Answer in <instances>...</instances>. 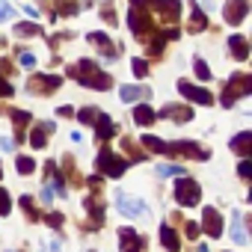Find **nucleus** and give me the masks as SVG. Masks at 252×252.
Masks as SVG:
<instances>
[{"label":"nucleus","mask_w":252,"mask_h":252,"mask_svg":"<svg viewBox=\"0 0 252 252\" xmlns=\"http://www.w3.org/2000/svg\"><path fill=\"white\" fill-rule=\"evenodd\" d=\"M158 119H169V122H190L193 119V110L190 107H181V104H169L163 107L160 113H155Z\"/></svg>","instance_id":"9b49d317"},{"label":"nucleus","mask_w":252,"mask_h":252,"mask_svg":"<svg viewBox=\"0 0 252 252\" xmlns=\"http://www.w3.org/2000/svg\"><path fill=\"white\" fill-rule=\"evenodd\" d=\"M187 234L196 240V237H199V225H196V222H187Z\"/></svg>","instance_id":"e433bc0d"},{"label":"nucleus","mask_w":252,"mask_h":252,"mask_svg":"<svg viewBox=\"0 0 252 252\" xmlns=\"http://www.w3.org/2000/svg\"><path fill=\"white\" fill-rule=\"evenodd\" d=\"M21 65H27V68L36 65V57H33V54H21Z\"/></svg>","instance_id":"c9c22d12"},{"label":"nucleus","mask_w":252,"mask_h":252,"mask_svg":"<svg viewBox=\"0 0 252 252\" xmlns=\"http://www.w3.org/2000/svg\"><path fill=\"white\" fill-rule=\"evenodd\" d=\"M86 39H89V42H92V45H98V48H101V54H104V57H110V60H116V57H119V51H113V42H110V39H107V36H104V33H89V36H86Z\"/></svg>","instance_id":"2eb2a0df"},{"label":"nucleus","mask_w":252,"mask_h":252,"mask_svg":"<svg viewBox=\"0 0 252 252\" xmlns=\"http://www.w3.org/2000/svg\"><path fill=\"white\" fill-rule=\"evenodd\" d=\"M160 240H163V246H166L169 252H178V249H181V240H178V234H175V231H172L166 222L160 225Z\"/></svg>","instance_id":"a211bd4d"},{"label":"nucleus","mask_w":252,"mask_h":252,"mask_svg":"<svg viewBox=\"0 0 252 252\" xmlns=\"http://www.w3.org/2000/svg\"><path fill=\"white\" fill-rule=\"evenodd\" d=\"M51 134H54V122H42V125H36V128L30 131V146H33V149H45Z\"/></svg>","instance_id":"ddd939ff"},{"label":"nucleus","mask_w":252,"mask_h":252,"mask_svg":"<svg viewBox=\"0 0 252 252\" xmlns=\"http://www.w3.org/2000/svg\"><path fill=\"white\" fill-rule=\"evenodd\" d=\"M12 15V9H9V3H6V0H0V21H6Z\"/></svg>","instance_id":"473e14b6"},{"label":"nucleus","mask_w":252,"mask_h":252,"mask_svg":"<svg viewBox=\"0 0 252 252\" xmlns=\"http://www.w3.org/2000/svg\"><path fill=\"white\" fill-rule=\"evenodd\" d=\"M119 243H122V252H143L146 249V240L134 228H119Z\"/></svg>","instance_id":"9d476101"},{"label":"nucleus","mask_w":252,"mask_h":252,"mask_svg":"<svg viewBox=\"0 0 252 252\" xmlns=\"http://www.w3.org/2000/svg\"><path fill=\"white\" fill-rule=\"evenodd\" d=\"M175 199H178L181 208H193V205H199L202 190H199L196 181H190V178H178V181H175Z\"/></svg>","instance_id":"20e7f679"},{"label":"nucleus","mask_w":252,"mask_h":252,"mask_svg":"<svg viewBox=\"0 0 252 252\" xmlns=\"http://www.w3.org/2000/svg\"><path fill=\"white\" fill-rule=\"evenodd\" d=\"M98 169H101V175L122 178V175H125V169H128V160H122V158H119V155H113L110 149H101V155H98Z\"/></svg>","instance_id":"7ed1b4c3"},{"label":"nucleus","mask_w":252,"mask_h":252,"mask_svg":"<svg viewBox=\"0 0 252 252\" xmlns=\"http://www.w3.org/2000/svg\"><path fill=\"white\" fill-rule=\"evenodd\" d=\"M231 240H234V243H246V231H243V225H240V214L231 217Z\"/></svg>","instance_id":"4be33fe9"},{"label":"nucleus","mask_w":252,"mask_h":252,"mask_svg":"<svg viewBox=\"0 0 252 252\" xmlns=\"http://www.w3.org/2000/svg\"><path fill=\"white\" fill-rule=\"evenodd\" d=\"M33 166H36V163H33L30 158H18V172H21V175H30Z\"/></svg>","instance_id":"c756f323"},{"label":"nucleus","mask_w":252,"mask_h":252,"mask_svg":"<svg viewBox=\"0 0 252 252\" xmlns=\"http://www.w3.org/2000/svg\"><path fill=\"white\" fill-rule=\"evenodd\" d=\"M231 152H237L240 158H249V152H252V131L237 134V137L231 140Z\"/></svg>","instance_id":"4468645a"},{"label":"nucleus","mask_w":252,"mask_h":252,"mask_svg":"<svg viewBox=\"0 0 252 252\" xmlns=\"http://www.w3.org/2000/svg\"><path fill=\"white\" fill-rule=\"evenodd\" d=\"M68 74L74 77V80H80L83 86H89V89H110V74L107 71H101L95 63H89V60H80L74 68H68Z\"/></svg>","instance_id":"f257e3e1"},{"label":"nucleus","mask_w":252,"mask_h":252,"mask_svg":"<svg viewBox=\"0 0 252 252\" xmlns=\"http://www.w3.org/2000/svg\"><path fill=\"white\" fill-rule=\"evenodd\" d=\"M178 92L181 95H187L190 101H196V104H214V98H211V92L208 89H202V86H196V83H190V80H178Z\"/></svg>","instance_id":"6e6552de"},{"label":"nucleus","mask_w":252,"mask_h":252,"mask_svg":"<svg viewBox=\"0 0 252 252\" xmlns=\"http://www.w3.org/2000/svg\"><path fill=\"white\" fill-rule=\"evenodd\" d=\"M48 225L60 228V225H63V214H51V217H48Z\"/></svg>","instance_id":"f704fd0d"},{"label":"nucleus","mask_w":252,"mask_h":252,"mask_svg":"<svg viewBox=\"0 0 252 252\" xmlns=\"http://www.w3.org/2000/svg\"><path fill=\"white\" fill-rule=\"evenodd\" d=\"M228 51H231V57H234V60H240V63L249 57V45H246V39H243V36H231V39H228Z\"/></svg>","instance_id":"dca6fc26"},{"label":"nucleus","mask_w":252,"mask_h":252,"mask_svg":"<svg viewBox=\"0 0 252 252\" xmlns=\"http://www.w3.org/2000/svg\"><path fill=\"white\" fill-rule=\"evenodd\" d=\"M158 172L160 175H178V178H184V166H160Z\"/></svg>","instance_id":"7c9ffc66"},{"label":"nucleus","mask_w":252,"mask_h":252,"mask_svg":"<svg viewBox=\"0 0 252 252\" xmlns=\"http://www.w3.org/2000/svg\"><path fill=\"white\" fill-rule=\"evenodd\" d=\"M252 92V77L249 74H234L228 83H225V89H222V107H231L237 98H243V95H249Z\"/></svg>","instance_id":"f03ea898"},{"label":"nucleus","mask_w":252,"mask_h":252,"mask_svg":"<svg viewBox=\"0 0 252 252\" xmlns=\"http://www.w3.org/2000/svg\"><path fill=\"white\" fill-rule=\"evenodd\" d=\"M12 122H15V128H18L15 140H21V131L27 128V122H30V113H27V110H15V113H12Z\"/></svg>","instance_id":"5701e85b"},{"label":"nucleus","mask_w":252,"mask_h":252,"mask_svg":"<svg viewBox=\"0 0 252 252\" xmlns=\"http://www.w3.org/2000/svg\"><path fill=\"white\" fill-rule=\"evenodd\" d=\"M0 149H3V152H12V140H9V137H0Z\"/></svg>","instance_id":"4c0bfd02"},{"label":"nucleus","mask_w":252,"mask_h":252,"mask_svg":"<svg viewBox=\"0 0 252 252\" xmlns=\"http://www.w3.org/2000/svg\"><path fill=\"white\" fill-rule=\"evenodd\" d=\"M9 208H12V199H9V193L0 187V217L3 214H9Z\"/></svg>","instance_id":"c85d7f7f"},{"label":"nucleus","mask_w":252,"mask_h":252,"mask_svg":"<svg viewBox=\"0 0 252 252\" xmlns=\"http://www.w3.org/2000/svg\"><path fill=\"white\" fill-rule=\"evenodd\" d=\"M9 95H12V86H9L3 77H0V98H9Z\"/></svg>","instance_id":"72a5a7b5"},{"label":"nucleus","mask_w":252,"mask_h":252,"mask_svg":"<svg viewBox=\"0 0 252 252\" xmlns=\"http://www.w3.org/2000/svg\"><path fill=\"white\" fill-rule=\"evenodd\" d=\"M42 33V27L39 24H33V21H24V24H15V36H39Z\"/></svg>","instance_id":"412c9836"},{"label":"nucleus","mask_w":252,"mask_h":252,"mask_svg":"<svg viewBox=\"0 0 252 252\" xmlns=\"http://www.w3.org/2000/svg\"><path fill=\"white\" fill-rule=\"evenodd\" d=\"M131 71H134V77H146L149 74V63L146 60H134L131 63Z\"/></svg>","instance_id":"a878e982"},{"label":"nucleus","mask_w":252,"mask_h":252,"mask_svg":"<svg viewBox=\"0 0 252 252\" xmlns=\"http://www.w3.org/2000/svg\"><path fill=\"white\" fill-rule=\"evenodd\" d=\"M9 68H12V65H9V60H0V77L9 74Z\"/></svg>","instance_id":"58836bf2"},{"label":"nucleus","mask_w":252,"mask_h":252,"mask_svg":"<svg viewBox=\"0 0 252 252\" xmlns=\"http://www.w3.org/2000/svg\"><path fill=\"white\" fill-rule=\"evenodd\" d=\"M119 92H122V101H125V104H131V101H137V98H146V95H149V89H143V86H122Z\"/></svg>","instance_id":"6ab92c4d"},{"label":"nucleus","mask_w":252,"mask_h":252,"mask_svg":"<svg viewBox=\"0 0 252 252\" xmlns=\"http://www.w3.org/2000/svg\"><path fill=\"white\" fill-rule=\"evenodd\" d=\"M202 228L208 231V237H220V234H222V217H220L214 208H205V214H202Z\"/></svg>","instance_id":"f8f14e48"},{"label":"nucleus","mask_w":252,"mask_h":252,"mask_svg":"<svg viewBox=\"0 0 252 252\" xmlns=\"http://www.w3.org/2000/svg\"><path fill=\"white\" fill-rule=\"evenodd\" d=\"M95 125H98V140H101V143H104V140H110V137L116 134V125H113V122H110V116H104V113H98Z\"/></svg>","instance_id":"f3484780"},{"label":"nucleus","mask_w":252,"mask_h":252,"mask_svg":"<svg viewBox=\"0 0 252 252\" xmlns=\"http://www.w3.org/2000/svg\"><path fill=\"white\" fill-rule=\"evenodd\" d=\"M155 119H158V116H155V110H152V107H146V104L134 110V122H137V125H152Z\"/></svg>","instance_id":"aec40b11"},{"label":"nucleus","mask_w":252,"mask_h":252,"mask_svg":"<svg viewBox=\"0 0 252 252\" xmlns=\"http://www.w3.org/2000/svg\"><path fill=\"white\" fill-rule=\"evenodd\" d=\"M237 172H240V178H249V175H252V163H249V158H243V160H240Z\"/></svg>","instance_id":"2f4dec72"},{"label":"nucleus","mask_w":252,"mask_h":252,"mask_svg":"<svg viewBox=\"0 0 252 252\" xmlns=\"http://www.w3.org/2000/svg\"><path fill=\"white\" fill-rule=\"evenodd\" d=\"M246 15H249V0H228L225 9H222V18L228 24H240Z\"/></svg>","instance_id":"1a4fd4ad"},{"label":"nucleus","mask_w":252,"mask_h":252,"mask_svg":"<svg viewBox=\"0 0 252 252\" xmlns=\"http://www.w3.org/2000/svg\"><path fill=\"white\" fill-rule=\"evenodd\" d=\"M60 83H63V77H57V74H36V77H30L27 89H30V92H39V95H48V92H54Z\"/></svg>","instance_id":"0eeeda50"},{"label":"nucleus","mask_w":252,"mask_h":252,"mask_svg":"<svg viewBox=\"0 0 252 252\" xmlns=\"http://www.w3.org/2000/svg\"><path fill=\"white\" fill-rule=\"evenodd\" d=\"M140 143H143L149 152H160V155H166V143H163V140H158V137H143Z\"/></svg>","instance_id":"393cba45"},{"label":"nucleus","mask_w":252,"mask_h":252,"mask_svg":"<svg viewBox=\"0 0 252 252\" xmlns=\"http://www.w3.org/2000/svg\"><path fill=\"white\" fill-rule=\"evenodd\" d=\"M0 178H3V169H0Z\"/></svg>","instance_id":"ea45409f"},{"label":"nucleus","mask_w":252,"mask_h":252,"mask_svg":"<svg viewBox=\"0 0 252 252\" xmlns=\"http://www.w3.org/2000/svg\"><path fill=\"white\" fill-rule=\"evenodd\" d=\"M202 27H208V18L202 15V9H199V6H193V18H190V30H193V33H199Z\"/></svg>","instance_id":"b1692460"},{"label":"nucleus","mask_w":252,"mask_h":252,"mask_svg":"<svg viewBox=\"0 0 252 252\" xmlns=\"http://www.w3.org/2000/svg\"><path fill=\"white\" fill-rule=\"evenodd\" d=\"M77 116H80V122H83V125H95V119H98V110L86 107V110H80Z\"/></svg>","instance_id":"cd10ccee"},{"label":"nucleus","mask_w":252,"mask_h":252,"mask_svg":"<svg viewBox=\"0 0 252 252\" xmlns=\"http://www.w3.org/2000/svg\"><path fill=\"white\" fill-rule=\"evenodd\" d=\"M116 208H119V214H125V217H143V214H149V205L143 202V199H134V196H128V193H116Z\"/></svg>","instance_id":"39448f33"},{"label":"nucleus","mask_w":252,"mask_h":252,"mask_svg":"<svg viewBox=\"0 0 252 252\" xmlns=\"http://www.w3.org/2000/svg\"><path fill=\"white\" fill-rule=\"evenodd\" d=\"M193 65H196V77H199V80H208V77H211V68H208V63H205V60H199V57H196V63H193Z\"/></svg>","instance_id":"bb28decb"},{"label":"nucleus","mask_w":252,"mask_h":252,"mask_svg":"<svg viewBox=\"0 0 252 252\" xmlns=\"http://www.w3.org/2000/svg\"><path fill=\"white\" fill-rule=\"evenodd\" d=\"M166 155H181V158H193V160H208V149H199V146L190 143V140H181V143L166 146Z\"/></svg>","instance_id":"423d86ee"}]
</instances>
